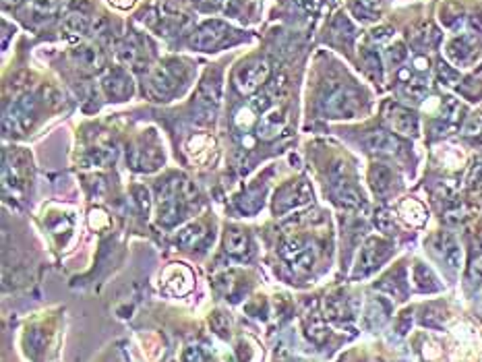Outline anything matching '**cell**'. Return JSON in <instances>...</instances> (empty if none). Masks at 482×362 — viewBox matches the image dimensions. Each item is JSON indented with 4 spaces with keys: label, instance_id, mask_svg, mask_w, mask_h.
<instances>
[{
    "label": "cell",
    "instance_id": "cell-1",
    "mask_svg": "<svg viewBox=\"0 0 482 362\" xmlns=\"http://www.w3.org/2000/svg\"><path fill=\"white\" fill-rule=\"evenodd\" d=\"M319 108L327 116L342 118V116H352L354 114L356 102H354V95L346 87H342V85H329L323 91L321 99H319Z\"/></svg>",
    "mask_w": 482,
    "mask_h": 362
},
{
    "label": "cell",
    "instance_id": "cell-2",
    "mask_svg": "<svg viewBox=\"0 0 482 362\" xmlns=\"http://www.w3.org/2000/svg\"><path fill=\"white\" fill-rule=\"evenodd\" d=\"M31 122H33V99H31V95H23V97L15 99L4 112V131L6 133L21 135L31 126Z\"/></svg>",
    "mask_w": 482,
    "mask_h": 362
},
{
    "label": "cell",
    "instance_id": "cell-3",
    "mask_svg": "<svg viewBox=\"0 0 482 362\" xmlns=\"http://www.w3.org/2000/svg\"><path fill=\"white\" fill-rule=\"evenodd\" d=\"M269 70H271V66H269L267 60H259V62L247 64V66H242V68L236 73L234 83H236V87H238L240 93H244V95L255 93V91L267 81Z\"/></svg>",
    "mask_w": 482,
    "mask_h": 362
},
{
    "label": "cell",
    "instance_id": "cell-4",
    "mask_svg": "<svg viewBox=\"0 0 482 362\" xmlns=\"http://www.w3.org/2000/svg\"><path fill=\"white\" fill-rule=\"evenodd\" d=\"M311 199V191L307 182H288L286 187H282L276 193V201H273V211L276 213H286L294 207L305 205Z\"/></svg>",
    "mask_w": 482,
    "mask_h": 362
},
{
    "label": "cell",
    "instance_id": "cell-5",
    "mask_svg": "<svg viewBox=\"0 0 482 362\" xmlns=\"http://www.w3.org/2000/svg\"><path fill=\"white\" fill-rule=\"evenodd\" d=\"M228 33H230V29H228L226 23H222V21H207V23H203L195 31L191 44L197 50H213L215 46H220L226 39Z\"/></svg>",
    "mask_w": 482,
    "mask_h": 362
},
{
    "label": "cell",
    "instance_id": "cell-6",
    "mask_svg": "<svg viewBox=\"0 0 482 362\" xmlns=\"http://www.w3.org/2000/svg\"><path fill=\"white\" fill-rule=\"evenodd\" d=\"M178 64H160L149 73V89L157 95V97H166L170 95L176 87H178Z\"/></svg>",
    "mask_w": 482,
    "mask_h": 362
},
{
    "label": "cell",
    "instance_id": "cell-7",
    "mask_svg": "<svg viewBox=\"0 0 482 362\" xmlns=\"http://www.w3.org/2000/svg\"><path fill=\"white\" fill-rule=\"evenodd\" d=\"M280 255L292 267H296L300 272H307L313 265V253H311V249L300 238H290L288 242H284L282 249H280Z\"/></svg>",
    "mask_w": 482,
    "mask_h": 362
},
{
    "label": "cell",
    "instance_id": "cell-8",
    "mask_svg": "<svg viewBox=\"0 0 482 362\" xmlns=\"http://www.w3.org/2000/svg\"><path fill=\"white\" fill-rule=\"evenodd\" d=\"M73 60L87 73H97L106 66V56L95 44H83L73 50Z\"/></svg>",
    "mask_w": 482,
    "mask_h": 362
},
{
    "label": "cell",
    "instance_id": "cell-9",
    "mask_svg": "<svg viewBox=\"0 0 482 362\" xmlns=\"http://www.w3.org/2000/svg\"><path fill=\"white\" fill-rule=\"evenodd\" d=\"M106 93L114 99H126L133 93V81L124 68H112L102 81Z\"/></svg>",
    "mask_w": 482,
    "mask_h": 362
},
{
    "label": "cell",
    "instance_id": "cell-10",
    "mask_svg": "<svg viewBox=\"0 0 482 362\" xmlns=\"http://www.w3.org/2000/svg\"><path fill=\"white\" fill-rule=\"evenodd\" d=\"M387 253H389V247H387V245H383L381 240H375V238L369 240L367 247L363 249L356 276H365V274L373 272L375 267H379V263L387 257Z\"/></svg>",
    "mask_w": 482,
    "mask_h": 362
},
{
    "label": "cell",
    "instance_id": "cell-11",
    "mask_svg": "<svg viewBox=\"0 0 482 362\" xmlns=\"http://www.w3.org/2000/svg\"><path fill=\"white\" fill-rule=\"evenodd\" d=\"M286 126V116H284V110H278V108H271L265 112V116L261 118V122L257 124V135L259 139H276Z\"/></svg>",
    "mask_w": 482,
    "mask_h": 362
},
{
    "label": "cell",
    "instance_id": "cell-12",
    "mask_svg": "<svg viewBox=\"0 0 482 362\" xmlns=\"http://www.w3.org/2000/svg\"><path fill=\"white\" fill-rule=\"evenodd\" d=\"M128 164L133 170L139 172H151L155 168H160L162 164V155L157 149H149V147H139V149H131L128 153Z\"/></svg>",
    "mask_w": 482,
    "mask_h": 362
},
{
    "label": "cell",
    "instance_id": "cell-13",
    "mask_svg": "<svg viewBox=\"0 0 482 362\" xmlns=\"http://www.w3.org/2000/svg\"><path fill=\"white\" fill-rule=\"evenodd\" d=\"M433 251H435L450 267H454V269L460 267V263H462V253H460L456 240H454L450 234L437 236V238L433 240Z\"/></svg>",
    "mask_w": 482,
    "mask_h": 362
},
{
    "label": "cell",
    "instance_id": "cell-14",
    "mask_svg": "<svg viewBox=\"0 0 482 362\" xmlns=\"http://www.w3.org/2000/svg\"><path fill=\"white\" fill-rule=\"evenodd\" d=\"M118 56H120L122 62H126V64H131V66H139V64L145 62L147 50H143V41H141L139 37L131 35V37H126V39L120 41V46H118Z\"/></svg>",
    "mask_w": 482,
    "mask_h": 362
},
{
    "label": "cell",
    "instance_id": "cell-15",
    "mask_svg": "<svg viewBox=\"0 0 482 362\" xmlns=\"http://www.w3.org/2000/svg\"><path fill=\"white\" fill-rule=\"evenodd\" d=\"M222 99V81L218 75H207V79L199 87V102L205 108H218Z\"/></svg>",
    "mask_w": 482,
    "mask_h": 362
},
{
    "label": "cell",
    "instance_id": "cell-16",
    "mask_svg": "<svg viewBox=\"0 0 482 362\" xmlns=\"http://www.w3.org/2000/svg\"><path fill=\"white\" fill-rule=\"evenodd\" d=\"M224 247H226V253L232 255V257H238V259H244L247 253L251 251V240L249 236L242 232V230H228L226 232V238H224Z\"/></svg>",
    "mask_w": 482,
    "mask_h": 362
},
{
    "label": "cell",
    "instance_id": "cell-17",
    "mask_svg": "<svg viewBox=\"0 0 482 362\" xmlns=\"http://www.w3.org/2000/svg\"><path fill=\"white\" fill-rule=\"evenodd\" d=\"M365 143L371 151H377V153H396L400 149V141L394 135L383 133V131L371 133Z\"/></svg>",
    "mask_w": 482,
    "mask_h": 362
},
{
    "label": "cell",
    "instance_id": "cell-18",
    "mask_svg": "<svg viewBox=\"0 0 482 362\" xmlns=\"http://www.w3.org/2000/svg\"><path fill=\"white\" fill-rule=\"evenodd\" d=\"M191 282H193V276L186 267H170L168 274H166V284L170 286V290L174 294H186L191 290Z\"/></svg>",
    "mask_w": 482,
    "mask_h": 362
},
{
    "label": "cell",
    "instance_id": "cell-19",
    "mask_svg": "<svg viewBox=\"0 0 482 362\" xmlns=\"http://www.w3.org/2000/svg\"><path fill=\"white\" fill-rule=\"evenodd\" d=\"M203 238H205V228H203L201 224H191V226H186V228L176 236V242H178L180 247L193 249V247H197Z\"/></svg>",
    "mask_w": 482,
    "mask_h": 362
},
{
    "label": "cell",
    "instance_id": "cell-20",
    "mask_svg": "<svg viewBox=\"0 0 482 362\" xmlns=\"http://www.w3.org/2000/svg\"><path fill=\"white\" fill-rule=\"evenodd\" d=\"M392 124L398 133L402 135H414L416 128H418V122H416V116L406 112V110H398L396 116L392 118Z\"/></svg>",
    "mask_w": 482,
    "mask_h": 362
},
{
    "label": "cell",
    "instance_id": "cell-21",
    "mask_svg": "<svg viewBox=\"0 0 482 362\" xmlns=\"http://www.w3.org/2000/svg\"><path fill=\"white\" fill-rule=\"evenodd\" d=\"M236 205L244 213H257L263 205V193L261 191H247L244 195H240L236 199Z\"/></svg>",
    "mask_w": 482,
    "mask_h": 362
},
{
    "label": "cell",
    "instance_id": "cell-22",
    "mask_svg": "<svg viewBox=\"0 0 482 362\" xmlns=\"http://www.w3.org/2000/svg\"><path fill=\"white\" fill-rule=\"evenodd\" d=\"M64 29L75 35H85L89 31V21L81 12H70L64 17Z\"/></svg>",
    "mask_w": 482,
    "mask_h": 362
},
{
    "label": "cell",
    "instance_id": "cell-23",
    "mask_svg": "<svg viewBox=\"0 0 482 362\" xmlns=\"http://www.w3.org/2000/svg\"><path fill=\"white\" fill-rule=\"evenodd\" d=\"M400 213H402L408 222H412V224H423V222H425V218H427V213H425L423 205H421L418 201H412V199L402 203Z\"/></svg>",
    "mask_w": 482,
    "mask_h": 362
},
{
    "label": "cell",
    "instance_id": "cell-24",
    "mask_svg": "<svg viewBox=\"0 0 482 362\" xmlns=\"http://www.w3.org/2000/svg\"><path fill=\"white\" fill-rule=\"evenodd\" d=\"M414 282H416V286L421 288V290H437L439 288V284H437V280H435V276L431 274V269H427L425 265H416V269H414Z\"/></svg>",
    "mask_w": 482,
    "mask_h": 362
},
{
    "label": "cell",
    "instance_id": "cell-25",
    "mask_svg": "<svg viewBox=\"0 0 482 362\" xmlns=\"http://www.w3.org/2000/svg\"><path fill=\"white\" fill-rule=\"evenodd\" d=\"M234 124L240 128V131H249L253 124H255V110L251 106L247 108H240L234 116Z\"/></svg>",
    "mask_w": 482,
    "mask_h": 362
},
{
    "label": "cell",
    "instance_id": "cell-26",
    "mask_svg": "<svg viewBox=\"0 0 482 362\" xmlns=\"http://www.w3.org/2000/svg\"><path fill=\"white\" fill-rule=\"evenodd\" d=\"M110 158H114V151H108V149H102V147H95L87 153L85 162L89 166H104L110 162Z\"/></svg>",
    "mask_w": 482,
    "mask_h": 362
},
{
    "label": "cell",
    "instance_id": "cell-27",
    "mask_svg": "<svg viewBox=\"0 0 482 362\" xmlns=\"http://www.w3.org/2000/svg\"><path fill=\"white\" fill-rule=\"evenodd\" d=\"M379 4H381V0H356L354 10H356V15H363V19H373Z\"/></svg>",
    "mask_w": 482,
    "mask_h": 362
},
{
    "label": "cell",
    "instance_id": "cell-28",
    "mask_svg": "<svg viewBox=\"0 0 482 362\" xmlns=\"http://www.w3.org/2000/svg\"><path fill=\"white\" fill-rule=\"evenodd\" d=\"M389 178H392V174H389V170H387L385 166H377V168L373 170V184H375V189H377V191L387 189Z\"/></svg>",
    "mask_w": 482,
    "mask_h": 362
},
{
    "label": "cell",
    "instance_id": "cell-29",
    "mask_svg": "<svg viewBox=\"0 0 482 362\" xmlns=\"http://www.w3.org/2000/svg\"><path fill=\"white\" fill-rule=\"evenodd\" d=\"M211 327H213L215 334L228 336V332H230V319H228L224 313H213V317H211Z\"/></svg>",
    "mask_w": 482,
    "mask_h": 362
},
{
    "label": "cell",
    "instance_id": "cell-30",
    "mask_svg": "<svg viewBox=\"0 0 482 362\" xmlns=\"http://www.w3.org/2000/svg\"><path fill=\"white\" fill-rule=\"evenodd\" d=\"M184 362H207V352L199 346H191L184 352Z\"/></svg>",
    "mask_w": 482,
    "mask_h": 362
},
{
    "label": "cell",
    "instance_id": "cell-31",
    "mask_svg": "<svg viewBox=\"0 0 482 362\" xmlns=\"http://www.w3.org/2000/svg\"><path fill=\"white\" fill-rule=\"evenodd\" d=\"M33 8L35 12L39 15H52L56 10V0H35L33 2Z\"/></svg>",
    "mask_w": 482,
    "mask_h": 362
},
{
    "label": "cell",
    "instance_id": "cell-32",
    "mask_svg": "<svg viewBox=\"0 0 482 362\" xmlns=\"http://www.w3.org/2000/svg\"><path fill=\"white\" fill-rule=\"evenodd\" d=\"M44 97H46L52 106L62 104V95H60V93H58V89H56V87H52V85L44 87Z\"/></svg>",
    "mask_w": 482,
    "mask_h": 362
},
{
    "label": "cell",
    "instance_id": "cell-33",
    "mask_svg": "<svg viewBox=\"0 0 482 362\" xmlns=\"http://www.w3.org/2000/svg\"><path fill=\"white\" fill-rule=\"evenodd\" d=\"M135 199H137V203H139L141 209H147V207H149V193H147V189L137 187V189H135Z\"/></svg>",
    "mask_w": 482,
    "mask_h": 362
},
{
    "label": "cell",
    "instance_id": "cell-34",
    "mask_svg": "<svg viewBox=\"0 0 482 362\" xmlns=\"http://www.w3.org/2000/svg\"><path fill=\"white\" fill-rule=\"evenodd\" d=\"M387 54H389V62H394V64H400V62L406 58V50H404V46H396V48H392Z\"/></svg>",
    "mask_w": 482,
    "mask_h": 362
},
{
    "label": "cell",
    "instance_id": "cell-35",
    "mask_svg": "<svg viewBox=\"0 0 482 362\" xmlns=\"http://www.w3.org/2000/svg\"><path fill=\"white\" fill-rule=\"evenodd\" d=\"M389 35H392V29H387V27L373 31V39H377V41H385V39H389Z\"/></svg>",
    "mask_w": 482,
    "mask_h": 362
},
{
    "label": "cell",
    "instance_id": "cell-36",
    "mask_svg": "<svg viewBox=\"0 0 482 362\" xmlns=\"http://www.w3.org/2000/svg\"><path fill=\"white\" fill-rule=\"evenodd\" d=\"M114 6H118V8H128L135 0H110Z\"/></svg>",
    "mask_w": 482,
    "mask_h": 362
},
{
    "label": "cell",
    "instance_id": "cell-37",
    "mask_svg": "<svg viewBox=\"0 0 482 362\" xmlns=\"http://www.w3.org/2000/svg\"><path fill=\"white\" fill-rule=\"evenodd\" d=\"M427 64H429V62H427L425 58H416V68L423 70V68H427Z\"/></svg>",
    "mask_w": 482,
    "mask_h": 362
},
{
    "label": "cell",
    "instance_id": "cell-38",
    "mask_svg": "<svg viewBox=\"0 0 482 362\" xmlns=\"http://www.w3.org/2000/svg\"><path fill=\"white\" fill-rule=\"evenodd\" d=\"M23 0H4V4L6 6H17V4H21Z\"/></svg>",
    "mask_w": 482,
    "mask_h": 362
},
{
    "label": "cell",
    "instance_id": "cell-39",
    "mask_svg": "<svg viewBox=\"0 0 482 362\" xmlns=\"http://www.w3.org/2000/svg\"><path fill=\"white\" fill-rule=\"evenodd\" d=\"M203 2H207V4H211V6H218L222 0H203Z\"/></svg>",
    "mask_w": 482,
    "mask_h": 362
}]
</instances>
